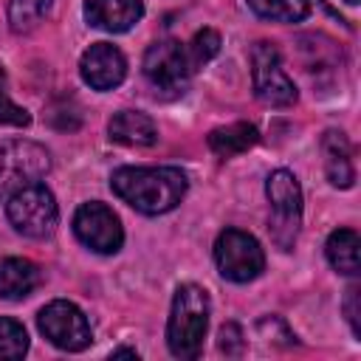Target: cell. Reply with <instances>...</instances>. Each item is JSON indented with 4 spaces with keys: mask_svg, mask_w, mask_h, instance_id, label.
<instances>
[{
    "mask_svg": "<svg viewBox=\"0 0 361 361\" xmlns=\"http://www.w3.org/2000/svg\"><path fill=\"white\" fill-rule=\"evenodd\" d=\"M186 186V175L178 166H121L110 175V189L141 214L172 212Z\"/></svg>",
    "mask_w": 361,
    "mask_h": 361,
    "instance_id": "cell-1",
    "label": "cell"
},
{
    "mask_svg": "<svg viewBox=\"0 0 361 361\" xmlns=\"http://www.w3.org/2000/svg\"><path fill=\"white\" fill-rule=\"evenodd\" d=\"M209 327V293L200 285H180L172 296V310L166 322V344L175 358L192 361L203 350Z\"/></svg>",
    "mask_w": 361,
    "mask_h": 361,
    "instance_id": "cell-2",
    "label": "cell"
},
{
    "mask_svg": "<svg viewBox=\"0 0 361 361\" xmlns=\"http://www.w3.org/2000/svg\"><path fill=\"white\" fill-rule=\"evenodd\" d=\"M265 195L271 203V240L282 251H290L302 226V189L296 175L288 169H274L265 180Z\"/></svg>",
    "mask_w": 361,
    "mask_h": 361,
    "instance_id": "cell-3",
    "label": "cell"
},
{
    "mask_svg": "<svg viewBox=\"0 0 361 361\" xmlns=\"http://www.w3.org/2000/svg\"><path fill=\"white\" fill-rule=\"evenodd\" d=\"M6 214H8V223L20 234L34 237V240L48 237L59 220L56 200H54L51 189L42 183H25V186L14 189L6 200Z\"/></svg>",
    "mask_w": 361,
    "mask_h": 361,
    "instance_id": "cell-4",
    "label": "cell"
},
{
    "mask_svg": "<svg viewBox=\"0 0 361 361\" xmlns=\"http://www.w3.org/2000/svg\"><path fill=\"white\" fill-rule=\"evenodd\" d=\"M144 76L152 85L155 93H161L164 99L180 96L195 73V65L189 59V51L175 42V39H161L152 42L144 54Z\"/></svg>",
    "mask_w": 361,
    "mask_h": 361,
    "instance_id": "cell-5",
    "label": "cell"
},
{
    "mask_svg": "<svg viewBox=\"0 0 361 361\" xmlns=\"http://www.w3.org/2000/svg\"><path fill=\"white\" fill-rule=\"evenodd\" d=\"M214 262H217V271L228 282H251V279H257L262 274L265 254H262L259 243L248 231L226 228V231L217 234Z\"/></svg>",
    "mask_w": 361,
    "mask_h": 361,
    "instance_id": "cell-6",
    "label": "cell"
},
{
    "mask_svg": "<svg viewBox=\"0 0 361 361\" xmlns=\"http://www.w3.org/2000/svg\"><path fill=\"white\" fill-rule=\"evenodd\" d=\"M51 169V155L34 141H0V197L37 183Z\"/></svg>",
    "mask_w": 361,
    "mask_h": 361,
    "instance_id": "cell-7",
    "label": "cell"
},
{
    "mask_svg": "<svg viewBox=\"0 0 361 361\" xmlns=\"http://www.w3.org/2000/svg\"><path fill=\"white\" fill-rule=\"evenodd\" d=\"M37 327L39 333L59 350L65 353H79L90 344L93 333L87 324V316L68 299H54L48 302L39 316H37Z\"/></svg>",
    "mask_w": 361,
    "mask_h": 361,
    "instance_id": "cell-8",
    "label": "cell"
},
{
    "mask_svg": "<svg viewBox=\"0 0 361 361\" xmlns=\"http://www.w3.org/2000/svg\"><path fill=\"white\" fill-rule=\"evenodd\" d=\"M251 79H254V93L262 104L288 107L299 96L296 85L282 71V59H279L276 45H271V42H257L251 48Z\"/></svg>",
    "mask_w": 361,
    "mask_h": 361,
    "instance_id": "cell-9",
    "label": "cell"
},
{
    "mask_svg": "<svg viewBox=\"0 0 361 361\" xmlns=\"http://www.w3.org/2000/svg\"><path fill=\"white\" fill-rule=\"evenodd\" d=\"M73 234L76 240L96 251V254H116L124 243V228H121V220L113 214L110 206L99 203V200H90V203H82L73 214Z\"/></svg>",
    "mask_w": 361,
    "mask_h": 361,
    "instance_id": "cell-10",
    "label": "cell"
},
{
    "mask_svg": "<svg viewBox=\"0 0 361 361\" xmlns=\"http://www.w3.org/2000/svg\"><path fill=\"white\" fill-rule=\"evenodd\" d=\"M79 73L93 90H113L127 76V59L116 45L93 42L79 59Z\"/></svg>",
    "mask_w": 361,
    "mask_h": 361,
    "instance_id": "cell-11",
    "label": "cell"
},
{
    "mask_svg": "<svg viewBox=\"0 0 361 361\" xmlns=\"http://www.w3.org/2000/svg\"><path fill=\"white\" fill-rule=\"evenodd\" d=\"M85 17L93 28L121 34V31H130L144 17V3L141 0H87Z\"/></svg>",
    "mask_w": 361,
    "mask_h": 361,
    "instance_id": "cell-12",
    "label": "cell"
},
{
    "mask_svg": "<svg viewBox=\"0 0 361 361\" xmlns=\"http://www.w3.org/2000/svg\"><path fill=\"white\" fill-rule=\"evenodd\" d=\"M110 141L127 144V147H152L158 141V127L147 113L138 110H121L107 124Z\"/></svg>",
    "mask_w": 361,
    "mask_h": 361,
    "instance_id": "cell-13",
    "label": "cell"
},
{
    "mask_svg": "<svg viewBox=\"0 0 361 361\" xmlns=\"http://www.w3.org/2000/svg\"><path fill=\"white\" fill-rule=\"evenodd\" d=\"M322 152H324V172L327 180L338 189H350L355 180L353 158H350V141L341 130H327L322 135Z\"/></svg>",
    "mask_w": 361,
    "mask_h": 361,
    "instance_id": "cell-14",
    "label": "cell"
},
{
    "mask_svg": "<svg viewBox=\"0 0 361 361\" xmlns=\"http://www.w3.org/2000/svg\"><path fill=\"white\" fill-rule=\"evenodd\" d=\"M39 285V268L23 257L0 259V296L3 299H25Z\"/></svg>",
    "mask_w": 361,
    "mask_h": 361,
    "instance_id": "cell-15",
    "label": "cell"
},
{
    "mask_svg": "<svg viewBox=\"0 0 361 361\" xmlns=\"http://www.w3.org/2000/svg\"><path fill=\"white\" fill-rule=\"evenodd\" d=\"M257 141H259V133L248 121H234V124H226V127H217L209 133V147L220 158L240 155V152L251 149Z\"/></svg>",
    "mask_w": 361,
    "mask_h": 361,
    "instance_id": "cell-16",
    "label": "cell"
},
{
    "mask_svg": "<svg viewBox=\"0 0 361 361\" xmlns=\"http://www.w3.org/2000/svg\"><path fill=\"white\" fill-rule=\"evenodd\" d=\"M358 248H361V240L353 228H336L327 243H324V254H327V262L338 271V274H347V276H355L358 268H361V259H358Z\"/></svg>",
    "mask_w": 361,
    "mask_h": 361,
    "instance_id": "cell-17",
    "label": "cell"
},
{
    "mask_svg": "<svg viewBox=\"0 0 361 361\" xmlns=\"http://www.w3.org/2000/svg\"><path fill=\"white\" fill-rule=\"evenodd\" d=\"M251 11L271 23H299L310 14V0H248Z\"/></svg>",
    "mask_w": 361,
    "mask_h": 361,
    "instance_id": "cell-18",
    "label": "cell"
},
{
    "mask_svg": "<svg viewBox=\"0 0 361 361\" xmlns=\"http://www.w3.org/2000/svg\"><path fill=\"white\" fill-rule=\"evenodd\" d=\"M54 0H8V25L14 34H28L42 23Z\"/></svg>",
    "mask_w": 361,
    "mask_h": 361,
    "instance_id": "cell-19",
    "label": "cell"
},
{
    "mask_svg": "<svg viewBox=\"0 0 361 361\" xmlns=\"http://www.w3.org/2000/svg\"><path fill=\"white\" fill-rule=\"evenodd\" d=\"M28 353V333L17 319H0V358H23Z\"/></svg>",
    "mask_w": 361,
    "mask_h": 361,
    "instance_id": "cell-20",
    "label": "cell"
},
{
    "mask_svg": "<svg viewBox=\"0 0 361 361\" xmlns=\"http://www.w3.org/2000/svg\"><path fill=\"white\" fill-rule=\"evenodd\" d=\"M186 51H189V59H192V65H195V71H197L200 65H206V62L220 51V34L212 31V28H203V31H197V34L192 37V42L186 45Z\"/></svg>",
    "mask_w": 361,
    "mask_h": 361,
    "instance_id": "cell-21",
    "label": "cell"
},
{
    "mask_svg": "<svg viewBox=\"0 0 361 361\" xmlns=\"http://www.w3.org/2000/svg\"><path fill=\"white\" fill-rule=\"evenodd\" d=\"M0 124H8V127H28L31 124L28 110H23L20 104H14L6 96V90H0Z\"/></svg>",
    "mask_w": 361,
    "mask_h": 361,
    "instance_id": "cell-22",
    "label": "cell"
},
{
    "mask_svg": "<svg viewBox=\"0 0 361 361\" xmlns=\"http://www.w3.org/2000/svg\"><path fill=\"white\" fill-rule=\"evenodd\" d=\"M240 338H243V336H240V327H237V324H226V327L220 330V350H223L226 355H237L240 347H243Z\"/></svg>",
    "mask_w": 361,
    "mask_h": 361,
    "instance_id": "cell-23",
    "label": "cell"
},
{
    "mask_svg": "<svg viewBox=\"0 0 361 361\" xmlns=\"http://www.w3.org/2000/svg\"><path fill=\"white\" fill-rule=\"evenodd\" d=\"M358 285H353L347 290V302H344V310H347V319H350V327L355 336H361V324H358Z\"/></svg>",
    "mask_w": 361,
    "mask_h": 361,
    "instance_id": "cell-24",
    "label": "cell"
},
{
    "mask_svg": "<svg viewBox=\"0 0 361 361\" xmlns=\"http://www.w3.org/2000/svg\"><path fill=\"white\" fill-rule=\"evenodd\" d=\"M118 355H130V358H138V353H135V350H116V353H113V358H118Z\"/></svg>",
    "mask_w": 361,
    "mask_h": 361,
    "instance_id": "cell-25",
    "label": "cell"
},
{
    "mask_svg": "<svg viewBox=\"0 0 361 361\" xmlns=\"http://www.w3.org/2000/svg\"><path fill=\"white\" fill-rule=\"evenodd\" d=\"M0 90H6V71H3V65H0Z\"/></svg>",
    "mask_w": 361,
    "mask_h": 361,
    "instance_id": "cell-26",
    "label": "cell"
},
{
    "mask_svg": "<svg viewBox=\"0 0 361 361\" xmlns=\"http://www.w3.org/2000/svg\"><path fill=\"white\" fill-rule=\"evenodd\" d=\"M344 3H347V6H358V0H344Z\"/></svg>",
    "mask_w": 361,
    "mask_h": 361,
    "instance_id": "cell-27",
    "label": "cell"
}]
</instances>
